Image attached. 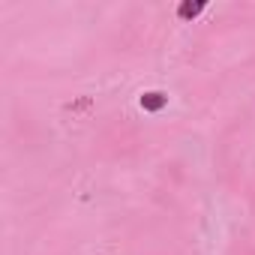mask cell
<instances>
[{
  "mask_svg": "<svg viewBox=\"0 0 255 255\" xmlns=\"http://www.w3.org/2000/svg\"><path fill=\"white\" fill-rule=\"evenodd\" d=\"M201 9H204L201 0H198V3H189V0H186V3H180V9H177V12H180V18H195Z\"/></svg>",
  "mask_w": 255,
  "mask_h": 255,
  "instance_id": "2",
  "label": "cell"
},
{
  "mask_svg": "<svg viewBox=\"0 0 255 255\" xmlns=\"http://www.w3.org/2000/svg\"><path fill=\"white\" fill-rule=\"evenodd\" d=\"M165 102H168L165 93H144V96H141V108H147V111H159Z\"/></svg>",
  "mask_w": 255,
  "mask_h": 255,
  "instance_id": "1",
  "label": "cell"
}]
</instances>
